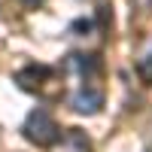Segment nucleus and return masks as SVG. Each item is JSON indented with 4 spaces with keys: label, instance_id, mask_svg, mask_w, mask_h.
Wrapping results in <instances>:
<instances>
[{
    "label": "nucleus",
    "instance_id": "obj_7",
    "mask_svg": "<svg viewBox=\"0 0 152 152\" xmlns=\"http://www.w3.org/2000/svg\"><path fill=\"white\" fill-rule=\"evenodd\" d=\"M70 31H85V34H88V31H91V21H88V18H79V21L70 24Z\"/></svg>",
    "mask_w": 152,
    "mask_h": 152
},
{
    "label": "nucleus",
    "instance_id": "obj_1",
    "mask_svg": "<svg viewBox=\"0 0 152 152\" xmlns=\"http://www.w3.org/2000/svg\"><path fill=\"white\" fill-rule=\"evenodd\" d=\"M24 137H28L31 143H37V146H55L58 140H61V128H58V122L49 116L46 110H34L31 116H28V122H24Z\"/></svg>",
    "mask_w": 152,
    "mask_h": 152
},
{
    "label": "nucleus",
    "instance_id": "obj_3",
    "mask_svg": "<svg viewBox=\"0 0 152 152\" xmlns=\"http://www.w3.org/2000/svg\"><path fill=\"white\" fill-rule=\"evenodd\" d=\"M100 107H104V91L100 88H82L79 94L73 97V110L76 113H85V116H91V113H97Z\"/></svg>",
    "mask_w": 152,
    "mask_h": 152
},
{
    "label": "nucleus",
    "instance_id": "obj_8",
    "mask_svg": "<svg viewBox=\"0 0 152 152\" xmlns=\"http://www.w3.org/2000/svg\"><path fill=\"white\" fill-rule=\"evenodd\" d=\"M21 3H24V6H31V9H37V6H43L46 0H21Z\"/></svg>",
    "mask_w": 152,
    "mask_h": 152
},
{
    "label": "nucleus",
    "instance_id": "obj_2",
    "mask_svg": "<svg viewBox=\"0 0 152 152\" xmlns=\"http://www.w3.org/2000/svg\"><path fill=\"white\" fill-rule=\"evenodd\" d=\"M52 76H55L52 67H46V64H31V67H24V70L15 73V82H18L21 88H28V91H34V88H40L46 79H52Z\"/></svg>",
    "mask_w": 152,
    "mask_h": 152
},
{
    "label": "nucleus",
    "instance_id": "obj_4",
    "mask_svg": "<svg viewBox=\"0 0 152 152\" xmlns=\"http://www.w3.org/2000/svg\"><path fill=\"white\" fill-rule=\"evenodd\" d=\"M58 152H88V137L79 131V128H70L67 137L61 140V149Z\"/></svg>",
    "mask_w": 152,
    "mask_h": 152
},
{
    "label": "nucleus",
    "instance_id": "obj_6",
    "mask_svg": "<svg viewBox=\"0 0 152 152\" xmlns=\"http://www.w3.org/2000/svg\"><path fill=\"white\" fill-rule=\"evenodd\" d=\"M137 73H140V79L152 85V55H146L140 64H137Z\"/></svg>",
    "mask_w": 152,
    "mask_h": 152
},
{
    "label": "nucleus",
    "instance_id": "obj_5",
    "mask_svg": "<svg viewBox=\"0 0 152 152\" xmlns=\"http://www.w3.org/2000/svg\"><path fill=\"white\" fill-rule=\"evenodd\" d=\"M70 64L79 70L85 79H88V76H97V73H100V61H97V55H70Z\"/></svg>",
    "mask_w": 152,
    "mask_h": 152
}]
</instances>
